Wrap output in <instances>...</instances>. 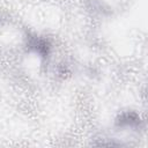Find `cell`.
Listing matches in <instances>:
<instances>
[{
    "instance_id": "cell-1",
    "label": "cell",
    "mask_w": 148,
    "mask_h": 148,
    "mask_svg": "<svg viewBox=\"0 0 148 148\" xmlns=\"http://www.w3.org/2000/svg\"><path fill=\"white\" fill-rule=\"evenodd\" d=\"M117 124L121 127H134L135 125H139L140 124V118L136 113L134 112H126V113H123L118 120H117Z\"/></svg>"
}]
</instances>
